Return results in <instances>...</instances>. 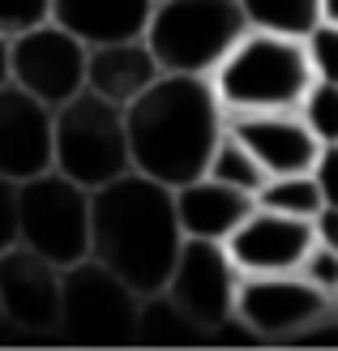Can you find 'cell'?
Here are the masks:
<instances>
[{
    "label": "cell",
    "mask_w": 338,
    "mask_h": 351,
    "mask_svg": "<svg viewBox=\"0 0 338 351\" xmlns=\"http://www.w3.org/2000/svg\"><path fill=\"white\" fill-rule=\"evenodd\" d=\"M124 125L133 171L176 189L206 176L210 150L227 129V112L210 77L163 73L124 108Z\"/></svg>",
    "instance_id": "6da1fadb"
},
{
    "label": "cell",
    "mask_w": 338,
    "mask_h": 351,
    "mask_svg": "<svg viewBox=\"0 0 338 351\" xmlns=\"http://www.w3.org/2000/svg\"><path fill=\"white\" fill-rule=\"evenodd\" d=\"M180 244L176 197L163 180L124 171L90 193V257L116 270L137 295L163 291Z\"/></svg>",
    "instance_id": "7a4b0ae2"
},
{
    "label": "cell",
    "mask_w": 338,
    "mask_h": 351,
    "mask_svg": "<svg viewBox=\"0 0 338 351\" xmlns=\"http://www.w3.org/2000/svg\"><path fill=\"white\" fill-rule=\"evenodd\" d=\"M210 86H215L227 116L300 108L304 90L313 86V64H309L304 39L248 26L219 60V69L210 73Z\"/></svg>",
    "instance_id": "3957f363"
},
{
    "label": "cell",
    "mask_w": 338,
    "mask_h": 351,
    "mask_svg": "<svg viewBox=\"0 0 338 351\" xmlns=\"http://www.w3.org/2000/svg\"><path fill=\"white\" fill-rule=\"evenodd\" d=\"M51 167L82 189H99L133 171L124 108L95 90H82L51 112Z\"/></svg>",
    "instance_id": "277c9868"
},
{
    "label": "cell",
    "mask_w": 338,
    "mask_h": 351,
    "mask_svg": "<svg viewBox=\"0 0 338 351\" xmlns=\"http://www.w3.org/2000/svg\"><path fill=\"white\" fill-rule=\"evenodd\" d=\"M244 30L240 0H154L141 39L150 43L163 73L210 77Z\"/></svg>",
    "instance_id": "5b68a950"
},
{
    "label": "cell",
    "mask_w": 338,
    "mask_h": 351,
    "mask_svg": "<svg viewBox=\"0 0 338 351\" xmlns=\"http://www.w3.org/2000/svg\"><path fill=\"white\" fill-rule=\"evenodd\" d=\"M17 244L43 253L60 270L90 257V189L56 167L17 180Z\"/></svg>",
    "instance_id": "8992f818"
},
{
    "label": "cell",
    "mask_w": 338,
    "mask_h": 351,
    "mask_svg": "<svg viewBox=\"0 0 338 351\" xmlns=\"http://www.w3.org/2000/svg\"><path fill=\"white\" fill-rule=\"evenodd\" d=\"M141 295L95 257H82L60 274V335L69 339H137Z\"/></svg>",
    "instance_id": "52a82bcc"
},
{
    "label": "cell",
    "mask_w": 338,
    "mask_h": 351,
    "mask_svg": "<svg viewBox=\"0 0 338 351\" xmlns=\"http://www.w3.org/2000/svg\"><path fill=\"white\" fill-rule=\"evenodd\" d=\"M240 278L244 274L236 270L227 244L184 236L180 253H176V266L163 283V295L202 330V335H215L223 322L236 317Z\"/></svg>",
    "instance_id": "ba28073f"
},
{
    "label": "cell",
    "mask_w": 338,
    "mask_h": 351,
    "mask_svg": "<svg viewBox=\"0 0 338 351\" xmlns=\"http://www.w3.org/2000/svg\"><path fill=\"white\" fill-rule=\"evenodd\" d=\"M9 82L56 112L86 90V43L56 22L22 30L9 39Z\"/></svg>",
    "instance_id": "9c48e42d"
},
{
    "label": "cell",
    "mask_w": 338,
    "mask_h": 351,
    "mask_svg": "<svg viewBox=\"0 0 338 351\" xmlns=\"http://www.w3.org/2000/svg\"><path fill=\"white\" fill-rule=\"evenodd\" d=\"M330 300L300 274H244L236 291V317L253 339H300L326 317Z\"/></svg>",
    "instance_id": "30bf717a"
},
{
    "label": "cell",
    "mask_w": 338,
    "mask_h": 351,
    "mask_svg": "<svg viewBox=\"0 0 338 351\" xmlns=\"http://www.w3.org/2000/svg\"><path fill=\"white\" fill-rule=\"evenodd\" d=\"M60 266L26 244L0 253V317L9 330L47 335L60 326Z\"/></svg>",
    "instance_id": "8fae6325"
},
{
    "label": "cell",
    "mask_w": 338,
    "mask_h": 351,
    "mask_svg": "<svg viewBox=\"0 0 338 351\" xmlns=\"http://www.w3.org/2000/svg\"><path fill=\"white\" fill-rule=\"evenodd\" d=\"M223 244L240 274H295L304 253L317 244V236H313V219H291L278 215V210L253 206Z\"/></svg>",
    "instance_id": "7c38bea8"
},
{
    "label": "cell",
    "mask_w": 338,
    "mask_h": 351,
    "mask_svg": "<svg viewBox=\"0 0 338 351\" xmlns=\"http://www.w3.org/2000/svg\"><path fill=\"white\" fill-rule=\"evenodd\" d=\"M51 167V108L22 86H0V176L30 180Z\"/></svg>",
    "instance_id": "4fadbf2b"
},
{
    "label": "cell",
    "mask_w": 338,
    "mask_h": 351,
    "mask_svg": "<svg viewBox=\"0 0 338 351\" xmlns=\"http://www.w3.org/2000/svg\"><path fill=\"white\" fill-rule=\"evenodd\" d=\"M227 129L257 154V163L265 167V176L313 171L317 154H322V142H317V133L304 125V116H300L295 108L227 116Z\"/></svg>",
    "instance_id": "5bb4252c"
},
{
    "label": "cell",
    "mask_w": 338,
    "mask_h": 351,
    "mask_svg": "<svg viewBox=\"0 0 338 351\" xmlns=\"http://www.w3.org/2000/svg\"><path fill=\"white\" fill-rule=\"evenodd\" d=\"M176 197V219H180V232L193 240H227L240 227V219L257 206V197L231 189L215 176H197V180H184L171 189Z\"/></svg>",
    "instance_id": "9a60e30c"
},
{
    "label": "cell",
    "mask_w": 338,
    "mask_h": 351,
    "mask_svg": "<svg viewBox=\"0 0 338 351\" xmlns=\"http://www.w3.org/2000/svg\"><path fill=\"white\" fill-rule=\"evenodd\" d=\"M158 77H163V69H158L146 39H120V43L86 47V90L112 99L120 108H129Z\"/></svg>",
    "instance_id": "2e32d148"
},
{
    "label": "cell",
    "mask_w": 338,
    "mask_h": 351,
    "mask_svg": "<svg viewBox=\"0 0 338 351\" xmlns=\"http://www.w3.org/2000/svg\"><path fill=\"white\" fill-rule=\"evenodd\" d=\"M154 0H51V22L64 26L86 47L141 39Z\"/></svg>",
    "instance_id": "e0dca14e"
},
{
    "label": "cell",
    "mask_w": 338,
    "mask_h": 351,
    "mask_svg": "<svg viewBox=\"0 0 338 351\" xmlns=\"http://www.w3.org/2000/svg\"><path fill=\"white\" fill-rule=\"evenodd\" d=\"M244 22L253 30H270V34H304L322 22V0H240Z\"/></svg>",
    "instance_id": "ac0fdd59"
},
{
    "label": "cell",
    "mask_w": 338,
    "mask_h": 351,
    "mask_svg": "<svg viewBox=\"0 0 338 351\" xmlns=\"http://www.w3.org/2000/svg\"><path fill=\"white\" fill-rule=\"evenodd\" d=\"M206 176H215V180H223V184H231V189L248 193V197H257L261 184H265V167L257 163V154L248 150L231 129H223V137L215 142V150H210Z\"/></svg>",
    "instance_id": "d6986e66"
},
{
    "label": "cell",
    "mask_w": 338,
    "mask_h": 351,
    "mask_svg": "<svg viewBox=\"0 0 338 351\" xmlns=\"http://www.w3.org/2000/svg\"><path fill=\"white\" fill-rule=\"evenodd\" d=\"M257 206L291 215V219H313L317 210L326 206V197H322V189H317L313 171H287V176H265V184L257 193Z\"/></svg>",
    "instance_id": "ffe728a7"
},
{
    "label": "cell",
    "mask_w": 338,
    "mask_h": 351,
    "mask_svg": "<svg viewBox=\"0 0 338 351\" xmlns=\"http://www.w3.org/2000/svg\"><path fill=\"white\" fill-rule=\"evenodd\" d=\"M137 339H202V330L163 291H150L141 295V308H137Z\"/></svg>",
    "instance_id": "44dd1931"
},
{
    "label": "cell",
    "mask_w": 338,
    "mask_h": 351,
    "mask_svg": "<svg viewBox=\"0 0 338 351\" xmlns=\"http://www.w3.org/2000/svg\"><path fill=\"white\" fill-rule=\"evenodd\" d=\"M295 112L304 116V125L317 133V142H322V146L338 142V82L313 77V86L304 90V99H300Z\"/></svg>",
    "instance_id": "7402d4cb"
},
{
    "label": "cell",
    "mask_w": 338,
    "mask_h": 351,
    "mask_svg": "<svg viewBox=\"0 0 338 351\" xmlns=\"http://www.w3.org/2000/svg\"><path fill=\"white\" fill-rule=\"evenodd\" d=\"M304 51H309L313 77H322V82H338V26L317 22V26L304 34Z\"/></svg>",
    "instance_id": "603a6c76"
},
{
    "label": "cell",
    "mask_w": 338,
    "mask_h": 351,
    "mask_svg": "<svg viewBox=\"0 0 338 351\" xmlns=\"http://www.w3.org/2000/svg\"><path fill=\"white\" fill-rule=\"evenodd\" d=\"M51 22V0H0V34L17 39L22 30Z\"/></svg>",
    "instance_id": "cb8c5ba5"
},
{
    "label": "cell",
    "mask_w": 338,
    "mask_h": 351,
    "mask_svg": "<svg viewBox=\"0 0 338 351\" xmlns=\"http://www.w3.org/2000/svg\"><path fill=\"white\" fill-rule=\"evenodd\" d=\"M295 274L330 300V295L338 291V249H330V244H313V249L304 253V261H300Z\"/></svg>",
    "instance_id": "d4e9b609"
},
{
    "label": "cell",
    "mask_w": 338,
    "mask_h": 351,
    "mask_svg": "<svg viewBox=\"0 0 338 351\" xmlns=\"http://www.w3.org/2000/svg\"><path fill=\"white\" fill-rule=\"evenodd\" d=\"M313 180L322 189L326 206H338V142L322 146V154H317V163H313Z\"/></svg>",
    "instance_id": "484cf974"
},
{
    "label": "cell",
    "mask_w": 338,
    "mask_h": 351,
    "mask_svg": "<svg viewBox=\"0 0 338 351\" xmlns=\"http://www.w3.org/2000/svg\"><path fill=\"white\" fill-rule=\"evenodd\" d=\"M17 244V180L0 176V253Z\"/></svg>",
    "instance_id": "4316f807"
},
{
    "label": "cell",
    "mask_w": 338,
    "mask_h": 351,
    "mask_svg": "<svg viewBox=\"0 0 338 351\" xmlns=\"http://www.w3.org/2000/svg\"><path fill=\"white\" fill-rule=\"evenodd\" d=\"M313 236H317V244L338 249V206H322L313 215Z\"/></svg>",
    "instance_id": "83f0119b"
},
{
    "label": "cell",
    "mask_w": 338,
    "mask_h": 351,
    "mask_svg": "<svg viewBox=\"0 0 338 351\" xmlns=\"http://www.w3.org/2000/svg\"><path fill=\"white\" fill-rule=\"evenodd\" d=\"M9 82V39L0 34V86Z\"/></svg>",
    "instance_id": "f1b7e54d"
},
{
    "label": "cell",
    "mask_w": 338,
    "mask_h": 351,
    "mask_svg": "<svg viewBox=\"0 0 338 351\" xmlns=\"http://www.w3.org/2000/svg\"><path fill=\"white\" fill-rule=\"evenodd\" d=\"M322 22L338 26V0H322Z\"/></svg>",
    "instance_id": "f546056e"
},
{
    "label": "cell",
    "mask_w": 338,
    "mask_h": 351,
    "mask_svg": "<svg viewBox=\"0 0 338 351\" xmlns=\"http://www.w3.org/2000/svg\"><path fill=\"white\" fill-rule=\"evenodd\" d=\"M330 308H334V313H338V291H334V295H330Z\"/></svg>",
    "instance_id": "4dcf8cb0"
},
{
    "label": "cell",
    "mask_w": 338,
    "mask_h": 351,
    "mask_svg": "<svg viewBox=\"0 0 338 351\" xmlns=\"http://www.w3.org/2000/svg\"><path fill=\"white\" fill-rule=\"evenodd\" d=\"M0 330H5V317H0Z\"/></svg>",
    "instance_id": "1f68e13d"
}]
</instances>
